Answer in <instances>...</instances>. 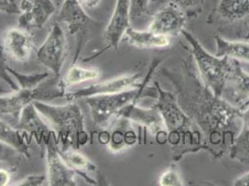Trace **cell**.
<instances>
[{
    "label": "cell",
    "instance_id": "cell-1",
    "mask_svg": "<svg viewBox=\"0 0 249 186\" xmlns=\"http://www.w3.org/2000/svg\"><path fill=\"white\" fill-rule=\"evenodd\" d=\"M159 73L173 86L178 104L201 132L204 151L215 160L229 154L241 130L243 111L204 84L191 58L182 60L179 68L164 67Z\"/></svg>",
    "mask_w": 249,
    "mask_h": 186
},
{
    "label": "cell",
    "instance_id": "cell-2",
    "mask_svg": "<svg viewBox=\"0 0 249 186\" xmlns=\"http://www.w3.org/2000/svg\"><path fill=\"white\" fill-rule=\"evenodd\" d=\"M157 91L156 104L166 130V142L170 146L172 159L179 161L184 155L204 151L201 132L177 102L174 93L154 83Z\"/></svg>",
    "mask_w": 249,
    "mask_h": 186
},
{
    "label": "cell",
    "instance_id": "cell-3",
    "mask_svg": "<svg viewBox=\"0 0 249 186\" xmlns=\"http://www.w3.org/2000/svg\"><path fill=\"white\" fill-rule=\"evenodd\" d=\"M33 104L56 134V142L62 150H80L89 142L91 144V138L86 130L83 111L75 101L62 105L42 101H35Z\"/></svg>",
    "mask_w": 249,
    "mask_h": 186
},
{
    "label": "cell",
    "instance_id": "cell-4",
    "mask_svg": "<svg viewBox=\"0 0 249 186\" xmlns=\"http://www.w3.org/2000/svg\"><path fill=\"white\" fill-rule=\"evenodd\" d=\"M160 62V60H156L152 62L147 75L143 78L142 85L139 88L122 93L95 95L85 98L86 104L89 107L93 124L92 134L90 135L91 144L93 141L94 133L107 130L118 117L119 112L124 106L133 102H138L141 98L148 97L156 99L157 91L156 87L155 85L153 87L149 86V83Z\"/></svg>",
    "mask_w": 249,
    "mask_h": 186
},
{
    "label": "cell",
    "instance_id": "cell-5",
    "mask_svg": "<svg viewBox=\"0 0 249 186\" xmlns=\"http://www.w3.org/2000/svg\"><path fill=\"white\" fill-rule=\"evenodd\" d=\"M180 35L189 43V46L180 44L191 54L194 62H196L200 78L217 96H220L228 76L231 59L211 54L186 29H183Z\"/></svg>",
    "mask_w": 249,
    "mask_h": 186
},
{
    "label": "cell",
    "instance_id": "cell-6",
    "mask_svg": "<svg viewBox=\"0 0 249 186\" xmlns=\"http://www.w3.org/2000/svg\"><path fill=\"white\" fill-rule=\"evenodd\" d=\"M59 77L48 78L33 89H19L15 93L0 97V114L12 116L19 119L21 111L28 104L35 101H52L58 98H64L66 91L60 84Z\"/></svg>",
    "mask_w": 249,
    "mask_h": 186
},
{
    "label": "cell",
    "instance_id": "cell-7",
    "mask_svg": "<svg viewBox=\"0 0 249 186\" xmlns=\"http://www.w3.org/2000/svg\"><path fill=\"white\" fill-rule=\"evenodd\" d=\"M207 23L219 31H235L249 39V0H217Z\"/></svg>",
    "mask_w": 249,
    "mask_h": 186
},
{
    "label": "cell",
    "instance_id": "cell-8",
    "mask_svg": "<svg viewBox=\"0 0 249 186\" xmlns=\"http://www.w3.org/2000/svg\"><path fill=\"white\" fill-rule=\"evenodd\" d=\"M67 38L61 23L56 21L36 52L38 62L54 74L61 78L63 65L67 57Z\"/></svg>",
    "mask_w": 249,
    "mask_h": 186
},
{
    "label": "cell",
    "instance_id": "cell-9",
    "mask_svg": "<svg viewBox=\"0 0 249 186\" xmlns=\"http://www.w3.org/2000/svg\"><path fill=\"white\" fill-rule=\"evenodd\" d=\"M57 21L64 24L69 33L76 37V48L73 60V64H75L83 49L86 33L93 20L86 13L78 0H63Z\"/></svg>",
    "mask_w": 249,
    "mask_h": 186
},
{
    "label": "cell",
    "instance_id": "cell-10",
    "mask_svg": "<svg viewBox=\"0 0 249 186\" xmlns=\"http://www.w3.org/2000/svg\"><path fill=\"white\" fill-rule=\"evenodd\" d=\"M44 146L46 150L48 186H77L75 182L77 173L63 159L53 130L45 139Z\"/></svg>",
    "mask_w": 249,
    "mask_h": 186
},
{
    "label": "cell",
    "instance_id": "cell-11",
    "mask_svg": "<svg viewBox=\"0 0 249 186\" xmlns=\"http://www.w3.org/2000/svg\"><path fill=\"white\" fill-rule=\"evenodd\" d=\"M143 78V70L125 74L104 82L96 83L74 92L66 93L64 99L70 102L95 95L122 93L139 88L142 85Z\"/></svg>",
    "mask_w": 249,
    "mask_h": 186
},
{
    "label": "cell",
    "instance_id": "cell-12",
    "mask_svg": "<svg viewBox=\"0 0 249 186\" xmlns=\"http://www.w3.org/2000/svg\"><path fill=\"white\" fill-rule=\"evenodd\" d=\"M129 26H131L130 0H116L113 15L104 32V49L93 56L84 59V62H89L99 57L107 51L118 49L120 42L124 38L125 30Z\"/></svg>",
    "mask_w": 249,
    "mask_h": 186
},
{
    "label": "cell",
    "instance_id": "cell-13",
    "mask_svg": "<svg viewBox=\"0 0 249 186\" xmlns=\"http://www.w3.org/2000/svg\"><path fill=\"white\" fill-rule=\"evenodd\" d=\"M220 97L229 104L244 111L249 106V73L241 62L231 59L228 76Z\"/></svg>",
    "mask_w": 249,
    "mask_h": 186
},
{
    "label": "cell",
    "instance_id": "cell-14",
    "mask_svg": "<svg viewBox=\"0 0 249 186\" xmlns=\"http://www.w3.org/2000/svg\"><path fill=\"white\" fill-rule=\"evenodd\" d=\"M137 103L133 102L124 106L119 112L118 117L127 118L132 123L144 128L148 132L156 137L157 141L162 138L164 143H166V128L158 109L154 104L149 108H144L139 106Z\"/></svg>",
    "mask_w": 249,
    "mask_h": 186
},
{
    "label": "cell",
    "instance_id": "cell-15",
    "mask_svg": "<svg viewBox=\"0 0 249 186\" xmlns=\"http://www.w3.org/2000/svg\"><path fill=\"white\" fill-rule=\"evenodd\" d=\"M187 21L184 12L173 3L168 2L154 13L148 29L172 38L179 36L185 29Z\"/></svg>",
    "mask_w": 249,
    "mask_h": 186
},
{
    "label": "cell",
    "instance_id": "cell-16",
    "mask_svg": "<svg viewBox=\"0 0 249 186\" xmlns=\"http://www.w3.org/2000/svg\"><path fill=\"white\" fill-rule=\"evenodd\" d=\"M18 26L25 30L41 29L57 11L52 0H21Z\"/></svg>",
    "mask_w": 249,
    "mask_h": 186
},
{
    "label": "cell",
    "instance_id": "cell-17",
    "mask_svg": "<svg viewBox=\"0 0 249 186\" xmlns=\"http://www.w3.org/2000/svg\"><path fill=\"white\" fill-rule=\"evenodd\" d=\"M3 50L11 59L17 62H26L34 49V39L28 30L12 27L4 33Z\"/></svg>",
    "mask_w": 249,
    "mask_h": 186
},
{
    "label": "cell",
    "instance_id": "cell-18",
    "mask_svg": "<svg viewBox=\"0 0 249 186\" xmlns=\"http://www.w3.org/2000/svg\"><path fill=\"white\" fill-rule=\"evenodd\" d=\"M15 127L28 135L30 141L35 139L38 146L44 145L45 139L52 131L33 104H28L22 109L18 124Z\"/></svg>",
    "mask_w": 249,
    "mask_h": 186
},
{
    "label": "cell",
    "instance_id": "cell-19",
    "mask_svg": "<svg viewBox=\"0 0 249 186\" xmlns=\"http://www.w3.org/2000/svg\"><path fill=\"white\" fill-rule=\"evenodd\" d=\"M107 130L109 141L106 146L114 154L124 152L138 142V135L132 122L127 118L117 117Z\"/></svg>",
    "mask_w": 249,
    "mask_h": 186
},
{
    "label": "cell",
    "instance_id": "cell-20",
    "mask_svg": "<svg viewBox=\"0 0 249 186\" xmlns=\"http://www.w3.org/2000/svg\"><path fill=\"white\" fill-rule=\"evenodd\" d=\"M60 153L62 155L63 159L66 161V163L74 169L77 175L80 176L88 184L91 186L100 185L97 179H94L91 176L89 175V173H95L101 175L99 167L79 150L73 148L62 150L60 148Z\"/></svg>",
    "mask_w": 249,
    "mask_h": 186
},
{
    "label": "cell",
    "instance_id": "cell-21",
    "mask_svg": "<svg viewBox=\"0 0 249 186\" xmlns=\"http://www.w3.org/2000/svg\"><path fill=\"white\" fill-rule=\"evenodd\" d=\"M124 37L130 46L142 50L165 49L171 43V38L167 37L158 35L149 29L146 31H140L131 26L125 30Z\"/></svg>",
    "mask_w": 249,
    "mask_h": 186
},
{
    "label": "cell",
    "instance_id": "cell-22",
    "mask_svg": "<svg viewBox=\"0 0 249 186\" xmlns=\"http://www.w3.org/2000/svg\"><path fill=\"white\" fill-rule=\"evenodd\" d=\"M0 143L9 145L15 149L20 155L25 158H30L31 141L28 135L16 127H12L7 122L0 119Z\"/></svg>",
    "mask_w": 249,
    "mask_h": 186
},
{
    "label": "cell",
    "instance_id": "cell-23",
    "mask_svg": "<svg viewBox=\"0 0 249 186\" xmlns=\"http://www.w3.org/2000/svg\"><path fill=\"white\" fill-rule=\"evenodd\" d=\"M230 158L242 164H249V106L242 113V126L229 151Z\"/></svg>",
    "mask_w": 249,
    "mask_h": 186
},
{
    "label": "cell",
    "instance_id": "cell-24",
    "mask_svg": "<svg viewBox=\"0 0 249 186\" xmlns=\"http://www.w3.org/2000/svg\"><path fill=\"white\" fill-rule=\"evenodd\" d=\"M216 55L228 57L239 62L249 63V40H228L220 36L215 37Z\"/></svg>",
    "mask_w": 249,
    "mask_h": 186
},
{
    "label": "cell",
    "instance_id": "cell-25",
    "mask_svg": "<svg viewBox=\"0 0 249 186\" xmlns=\"http://www.w3.org/2000/svg\"><path fill=\"white\" fill-rule=\"evenodd\" d=\"M100 76V70L96 67H83L73 64L66 72L65 75L60 79L62 89L67 92V89L81 83L93 81Z\"/></svg>",
    "mask_w": 249,
    "mask_h": 186
},
{
    "label": "cell",
    "instance_id": "cell-26",
    "mask_svg": "<svg viewBox=\"0 0 249 186\" xmlns=\"http://www.w3.org/2000/svg\"><path fill=\"white\" fill-rule=\"evenodd\" d=\"M7 71L14 78L17 80L18 86L20 89H33L38 86L39 84L44 82L46 79H48L51 75L50 72L37 73V74H24L21 73L17 72L13 68L7 65Z\"/></svg>",
    "mask_w": 249,
    "mask_h": 186
},
{
    "label": "cell",
    "instance_id": "cell-27",
    "mask_svg": "<svg viewBox=\"0 0 249 186\" xmlns=\"http://www.w3.org/2000/svg\"><path fill=\"white\" fill-rule=\"evenodd\" d=\"M184 12L188 20L196 19L202 13L206 0H168Z\"/></svg>",
    "mask_w": 249,
    "mask_h": 186
},
{
    "label": "cell",
    "instance_id": "cell-28",
    "mask_svg": "<svg viewBox=\"0 0 249 186\" xmlns=\"http://www.w3.org/2000/svg\"><path fill=\"white\" fill-rule=\"evenodd\" d=\"M158 184L161 186H183L184 181L178 167L171 165L160 175Z\"/></svg>",
    "mask_w": 249,
    "mask_h": 186
},
{
    "label": "cell",
    "instance_id": "cell-29",
    "mask_svg": "<svg viewBox=\"0 0 249 186\" xmlns=\"http://www.w3.org/2000/svg\"><path fill=\"white\" fill-rule=\"evenodd\" d=\"M155 0H130V20L142 19L149 11V8Z\"/></svg>",
    "mask_w": 249,
    "mask_h": 186
},
{
    "label": "cell",
    "instance_id": "cell-30",
    "mask_svg": "<svg viewBox=\"0 0 249 186\" xmlns=\"http://www.w3.org/2000/svg\"><path fill=\"white\" fill-rule=\"evenodd\" d=\"M0 78L4 79L6 83L10 86L11 88V90L13 92H16L18 91L20 88L17 84H15L13 81V78H11V75L9 72L7 71V64L5 63V57H4V50H3V47L0 46ZM8 93L7 90L3 89L1 86H0V93Z\"/></svg>",
    "mask_w": 249,
    "mask_h": 186
},
{
    "label": "cell",
    "instance_id": "cell-31",
    "mask_svg": "<svg viewBox=\"0 0 249 186\" xmlns=\"http://www.w3.org/2000/svg\"><path fill=\"white\" fill-rule=\"evenodd\" d=\"M17 169V164L0 163V186H11L13 174Z\"/></svg>",
    "mask_w": 249,
    "mask_h": 186
},
{
    "label": "cell",
    "instance_id": "cell-32",
    "mask_svg": "<svg viewBox=\"0 0 249 186\" xmlns=\"http://www.w3.org/2000/svg\"><path fill=\"white\" fill-rule=\"evenodd\" d=\"M20 155L15 149L11 146L0 143V163H11L16 164L18 155Z\"/></svg>",
    "mask_w": 249,
    "mask_h": 186
},
{
    "label": "cell",
    "instance_id": "cell-33",
    "mask_svg": "<svg viewBox=\"0 0 249 186\" xmlns=\"http://www.w3.org/2000/svg\"><path fill=\"white\" fill-rule=\"evenodd\" d=\"M48 183L47 175L43 174H31L21 179V181L13 184L14 186H42Z\"/></svg>",
    "mask_w": 249,
    "mask_h": 186
},
{
    "label": "cell",
    "instance_id": "cell-34",
    "mask_svg": "<svg viewBox=\"0 0 249 186\" xmlns=\"http://www.w3.org/2000/svg\"><path fill=\"white\" fill-rule=\"evenodd\" d=\"M0 12L8 14H20V10L15 0H0Z\"/></svg>",
    "mask_w": 249,
    "mask_h": 186
},
{
    "label": "cell",
    "instance_id": "cell-35",
    "mask_svg": "<svg viewBox=\"0 0 249 186\" xmlns=\"http://www.w3.org/2000/svg\"><path fill=\"white\" fill-rule=\"evenodd\" d=\"M235 186H249V171L237 178L233 184Z\"/></svg>",
    "mask_w": 249,
    "mask_h": 186
},
{
    "label": "cell",
    "instance_id": "cell-36",
    "mask_svg": "<svg viewBox=\"0 0 249 186\" xmlns=\"http://www.w3.org/2000/svg\"><path fill=\"white\" fill-rule=\"evenodd\" d=\"M78 1L81 3L84 8H87V9H95L102 2V0H78Z\"/></svg>",
    "mask_w": 249,
    "mask_h": 186
}]
</instances>
